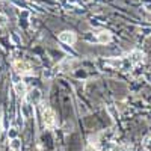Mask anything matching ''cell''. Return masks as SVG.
<instances>
[{"label":"cell","mask_w":151,"mask_h":151,"mask_svg":"<svg viewBox=\"0 0 151 151\" xmlns=\"http://www.w3.org/2000/svg\"><path fill=\"white\" fill-rule=\"evenodd\" d=\"M14 70H15L18 74H21V76H24V74H32V67H30L29 62H26V60H15V62H14Z\"/></svg>","instance_id":"obj_2"},{"label":"cell","mask_w":151,"mask_h":151,"mask_svg":"<svg viewBox=\"0 0 151 151\" xmlns=\"http://www.w3.org/2000/svg\"><path fill=\"white\" fill-rule=\"evenodd\" d=\"M144 60V53L142 52H133L132 53V62L133 64H139Z\"/></svg>","instance_id":"obj_8"},{"label":"cell","mask_w":151,"mask_h":151,"mask_svg":"<svg viewBox=\"0 0 151 151\" xmlns=\"http://www.w3.org/2000/svg\"><path fill=\"white\" fill-rule=\"evenodd\" d=\"M26 98H27V101L32 104V103H40L41 101V91L40 89H30L27 94H26Z\"/></svg>","instance_id":"obj_4"},{"label":"cell","mask_w":151,"mask_h":151,"mask_svg":"<svg viewBox=\"0 0 151 151\" xmlns=\"http://www.w3.org/2000/svg\"><path fill=\"white\" fill-rule=\"evenodd\" d=\"M9 148L11 151H21V141L18 137H14V139H11L9 142Z\"/></svg>","instance_id":"obj_7"},{"label":"cell","mask_w":151,"mask_h":151,"mask_svg":"<svg viewBox=\"0 0 151 151\" xmlns=\"http://www.w3.org/2000/svg\"><path fill=\"white\" fill-rule=\"evenodd\" d=\"M14 89H15V94L20 98H24V97H26V94H27V88H26V83H24V82H15Z\"/></svg>","instance_id":"obj_5"},{"label":"cell","mask_w":151,"mask_h":151,"mask_svg":"<svg viewBox=\"0 0 151 151\" xmlns=\"http://www.w3.org/2000/svg\"><path fill=\"white\" fill-rule=\"evenodd\" d=\"M85 151H98V150H97V148H94V147H92V145H88V147H86V150H85Z\"/></svg>","instance_id":"obj_11"},{"label":"cell","mask_w":151,"mask_h":151,"mask_svg":"<svg viewBox=\"0 0 151 151\" xmlns=\"http://www.w3.org/2000/svg\"><path fill=\"white\" fill-rule=\"evenodd\" d=\"M76 40H77V36H76V33L71 32V30H64V32L59 33V41L64 42V44L73 45L76 42Z\"/></svg>","instance_id":"obj_3"},{"label":"cell","mask_w":151,"mask_h":151,"mask_svg":"<svg viewBox=\"0 0 151 151\" xmlns=\"http://www.w3.org/2000/svg\"><path fill=\"white\" fill-rule=\"evenodd\" d=\"M5 24H6V17L0 15V26H5Z\"/></svg>","instance_id":"obj_10"},{"label":"cell","mask_w":151,"mask_h":151,"mask_svg":"<svg viewBox=\"0 0 151 151\" xmlns=\"http://www.w3.org/2000/svg\"><path fill=\"white\" fill-rule=\"evenodd\" d=\"M97 41H98L100 44H109V42L112 41V33H109V32H100Z\"/></svg>","instance_id":"obj_6"},{"label":"cell","mask_w":151,"mask_h":151,"mask_svg":"<svg viewBox=\"0 0 151 151\" xmlns=\"http://www.w3.org/2000/svg\"><path fill=\"white\" fill-rule=\"evenodd\" d=\"M42 122L47 129H53L56 125V113L48 106L42 107Z\"/></svg>","instance_id":"obj_1"},{"label":"cell","mask_w":151,"mask_h":151,"mask_svg":"<svg viewBox=\"0 0 151 151\" xmlns=\"http://www.w3.org/2000/svg\"><path fill=\"white\" fill-rule=\"evenodd\" d=\"M21 112L24 113V118H30V115H32L30 104H23V106H21Z\"/></svg>","instance_id":"obj_9"}]
</instances>
